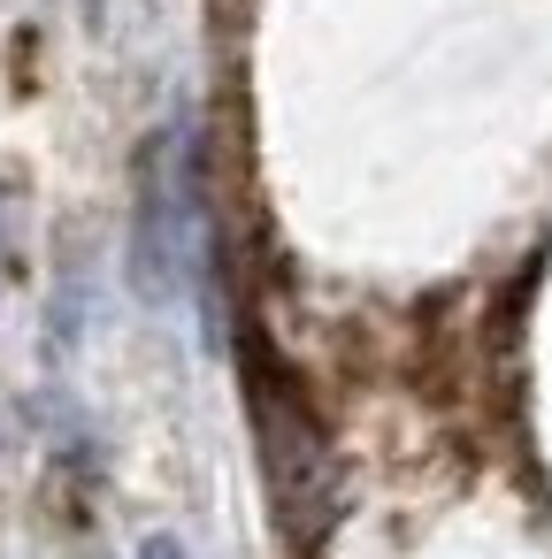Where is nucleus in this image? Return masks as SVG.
<instances>
[{
  "label": "nucleus",
  "mask_w": 552,
  "mask_h": 559,
  "mask_svg": "<svg viewBox=\"0 0 552 559\" xmlns=\"http://www.w3.org/2000/svg\"><path fill=\"white\" fill-rule=\"evenodd\" d=\"M139 559H185V544H177V536H146Z\"/></svg>",
  "instance_id": "f03ea898"
},
{
  "label": "nucleus",
  "mask_w": 552,
  "mask_h": 559,
  "mask_svg": "<svg viewBox=\"0 0 552 559\" xmlns=\"http://www.w3.org/2000/svg\"><path fill=\"white\" fill-rule=\"evenodd\" d=\"M169 154H177V131L146 139L139 146V223H131V276L146 299H169L177 284V177H169Z\"/></svg>",
  "instance_id": "f257e3e1"
},
{
  "label": "nucleus",
  "mask_w": 552,
  "mask_h": 559,
  "mask_svg": "<svg viewBox=\"0 0 552 559\" xmlns=\"http://www.w3.org/2000/svg\"><path fill=\"white\" fill-rule=\"evenodd\" d=\"M0 246H9V207H0Z\"/></svg>",
  "instance_id": "7ed1b4c3"
}]
</instances>
